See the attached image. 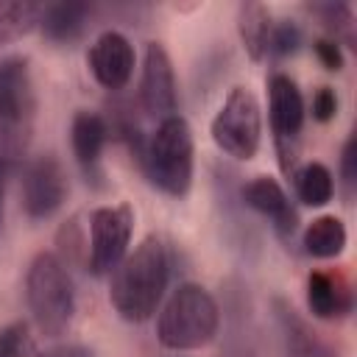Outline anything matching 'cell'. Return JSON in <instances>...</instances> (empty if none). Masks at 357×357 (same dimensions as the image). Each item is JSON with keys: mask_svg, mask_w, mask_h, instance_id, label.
Masks as SVG:
<instances>
[{"mask_svg": "<svg viewBox=\"0 0 357 357\" xmlns=\"http://www.w3.org/2000/svg\"><path fill=\"white\" fill-rule=\"evenodd\" d=\"M28 351V326L8 324L0 329V357H25Z\"/></svg>", "mask_w": 357, "mask_h": 357, "instance_id": "obj_23", "label": "cell"}, {"mask_svg": "<svg viewBox=\"0 0 357 357\" xmlns=\"http://www.w3.org/2000/svg\"><path fill=\"white\" fill-rule=\"evenodd\" d=\"M25 301L42 335L59 337L67 332L75 312V290L64 262L53 251H42L31 259L25 273Z\"/></svg>", "mask_w": 357, "mask_h": 357, "instance_id": "obj_5", "label": "cell"}, {"mask_svg": "<svg viewBox=\"0 0 357 357\" xmlns=\"http://www.w3.org/2000/svg\"><path fill=\"white\" fill-rule=\"evenodd\" d=\"M301 245L310 257H318V259H332L337 257L343 248H346V226L340 218L335 215H321L315 218L307 229H304V237H301Z\"/></svg>", "mask_w": 357, "mask_h": 357, "instance_id": "obj_18", "label": "cell"}, {"mask_svg": "<svg viewBox=\"0 0 357 357\" xmlns=\"http://www.w3.org/2000/svg\"><path fill=\"white\" fill-rule=\"evenodd\" d=\"M36 120V92L25 59L0 61V162L6 167H20Z\"/></svg>", "mask_w": 357, "mask_h": 357, "instance_id": "obj_3", "label": "cell"}, {"mask_svg": "<svg viewBox=\"0 0 357 357\" xmlns=\"http://www.w3.org/2000/svg\"><path fill=\"white\" fill-rule=\"evenodd\" d=\"M307 307L315 318H340L351 310V290L337 276L312 271L307 276Z\"/></svg>", "mask_w": 357, "mask_h": 357, "instance_id": "obj_16", "label": "cell"}, {"mask_svg": "<svg viewBox=\"0 0 357 357\" xmlns=\"http://www.w3.org/2000/svg\"><path fill=\"white\" fill-rule=\"evenodd\" d=\"M310 11L321 20V25L326 31H332L335 36L337 33H349L351 22H354V11L349 3H312Z\"/></svg>", "mask_w": 357, "mask_h": 357, "instance_id": "obj_22", "label": "cell"}, {"mask_svg": "<svg viewBox=\"0 0 357 357\" xmlns=\"http://www.w3.org/2000/svg\"><path fill=\"white\" fill-rule=\"evenodd\" d=\"M39 17H42V3L0 0V45L28 36L33 28H39Z\"/></svg>", "mask_w": 357, "mask_h": 357, "instance_id": "obj_20", "label": "cell"}, {"mask_svg": "<svg viewBox=\"0 0 357 357\" xmlns=\"http://www.w3.org/2000/svg\"><path fill=\"white\" fill-rule=\"evenodd\" d=\"M139 103L148 114L165 120L176 114L178 106V89H176V73L173 61L159 42H148L142 56V75H139Z\"/></svg>", "mask_w": 357, "mask_h": 357, "instance_id": "obj_10", "label": "cell"}, {"mask_svg": "<svg viewBox=\"0 0 357 357\" xmlns=\"http://www.w3.org/2000/svg\"><path fill=\"white\" fill-rule=\"evenodd\" d=\"M340 181H343L346 195H351L354 181H357V137L354 134L343 142V151H340Z\"/></svg>", "mask_w": 357, "mask_h": 357, "instance_id": "obj_24", "label": "cell"}, {"mask_svg": "<svg viewBox=\"0 0 357 357\" xmlns=\"http://www.w3.org/2000/svg\"><path fill=\"white\" fill-rule=\"evenodd\" d=\"M209 131L223 153L243 162L254 159L262 142V109L257 95L248 86H234L212 117Z\"/></svg>", "mask_w": 357, "mask_h": 357, "instance_id": "obj_6", "label": "cell"}, {"mask_svg": "<svg viewBox=\"0 0 357 357\" xmlns=\"http://www.w3.org/2000/svg\"><path fill=\"white\" fill-rule=\"evenodd\" d=\"M304 117H307V106H304V98H301V89L296 86V81L284 73H273L268 78V120H271L273 142H276L279 162H282L284 173L293 170Z\"/></svg>", "mask_w": 357, "mask_h": 357, "instance_id": "obj_7", "label": "cell"}, {"mask_svg": "<svg viewBox=\"0 0 357 357\" xmlns=\"http://www.w3.org/2000/svg\"><path fill=\"white\" fill-rule=\"evenodd\" d=\"M39 357H95L86 346H78V343H64V346H53L47 351H42Z\"/></svg>", "mask_w": 357, "mask_h": 357, "instance_id": "obj_27", "label": "cell"}, {"mask_svg": "<svg viewBox=\"0 0 357 357\" xmlns=\"http://www.w3.org/2000/svg\"><path fill=\"white\" fill-rule=\"evenodd\" d=\"M243 201L245 206H251L257 215L268 218L273 231L279 237H293L296 226H298V215L287 198V192L282 190V184L273 176H257L243 187Z\"/></svg>", "mask_w": 357, "mask_h": 357, "instance_id": "obj_12", "label": "cell"}, {"mask_svg": "<svg viewBox=\"0 0 357 357\" xmlns=\"http://www.w3.org/2000/svg\"><path fill=\"white\" fill-rule=\"evenodd\" d=\"M273 310H276V324L282 329V340H284V354L287 357H335L329 343H324L318 337V332L310 329V324L287 301L276 298Z\"/></svg>", "mask_w": 357, "mask_h": 357, "instance_id": "obj_14", "label": "cell"}, {"mask_svg": "<svg viewBox=\"0 0 357 357\" xmlns=\"http://www.w3.org/2000/svg\"><path fill=\"white\" fill-rule=\"evenodd\" d=\"M312 50H315V56H318V61L326 67V70H343V50H340V42L337 39H315V45H312Z\"/></svg>", "mask_w": 357, "mask_h": 357, "instance_id": "obj_26", "label": "cell"}, {"mask_svg": "<svg viewBox=\"0 0 357 357\" xmlns=\"http://www.w3.org/2000/svg\"><path fill=\"white\" fill-rule=\"evenodd\" d=\"M301 47V31L293 20H279L273 22L271 28V36H268V56L273 59H287L293 56L296 50Z\"/></svg>", "mask_w": 357, "mask_h": 357, "instance_id": "obj_21", "label": "cell"}, {"mask_svg": "<svg viewBox=\"0 0 357 357\" xmlns=\"http://www.w3.org/2000/svg\"><path fill=\"white\" fill-rule=\"evenodd\" d=\"M109 120L100 112H89L81 109L75 112L73 123H70V145H73V156L78 162V167L84 170V176L98 178L100 176V153L109 142Z\"/></svg>", "mask_w": 357, "mask_h": 357, "instance_id": "obj_13", "label": "cell"}, {"mask_svg": "<svg viewBox=\"0 0 357 357\" xmlns=\"http://www.w3.org/2000/svg\"><path fill=\"white\" fill-rule=\"evenodd\" d=\"M134 231V209L128 204L98 206L89 215V271L95 276L112 273L128 254Z\"/></svg>", "mask_w": 357, "mask_h": 357, "instance_id": "obj_8", "label": "cell"}, {"mask_svg": "<svg viewBox=\"0 0 357 357\" xmlns=\"http://www.w3.org/2000/svg\"><path fill=\"white\" fill-rule=\"evenodd\" d=\"M8 176H11V167H6L0 162V223H3V198H6V184H8Z\"/></svg>", "mask_w": 357, "mask_h": 357, "instance_id": "obj_28", "label": "cell"}, {"mask_svg": "<svg viewBox=\"0 0 357 357\" xmlns=\"http://www.w3.org/2000/svg\"><path fill=\"white\" fill-rule=\"evenodd\" d=\"M273 28V17L271 8L265 3L248 0L237 8V31H240V42L245 47V53L254 61H262L268 56V36Z\"/></svg>", "mask_w": 357, "mask_h": 357, "instance_id": "obj_17", "label": "cell"}, {"mask_svg": "<svg viewBox=\"0 0 357 357\" xmlns=\"http://www.w3.org/2000/svg\"><path fill=\"white\" fill-rule=\"evenodd\" d=\"M170 271H173L170 245L162 237L148 234L112 271L109 301H112L114 312L131 324L148 321L165 298Z\"/></svg>", "mask_w": 357, "mask_h": 357, "instance_id": "obj_1", "label": "cell"}, {"mask_svg": "<svg viewBox=\"0 0 357 357\" xmlns=\"http://www.w3.org/2000/svg\"><path fill=\"white\" fill-rule=\"evenodd\" d=\"M139 162L156 190L170 198H184L192 187L195 170V142L190 123L181 114L159 120L156 131L145 139Z\"/></svg>", "mask_w": 357, "mask_h": 357, "instance_id": "obj_4", "label": "cell"}, {"mask_svg": "<svg viewBox=\"0 0 357 357\" xmlns=\"http://www.w3.org/2000/svg\"><path fill=\"white\" fill-rule=\"evenodd\" d=\"M89 17H92L89 3H45L39 17V31L45 39L64 45L84 33Z\"/></svg>", "mask_w": 357, "mask_h": 357, "instance_id": "obj_15", "label": "cell"}, {"mask_svg": "<svg viewBox=\"0 0 357 357\" xmlns=\"http://www.w3.org/2000/svg\"><path fill=\"white\" fill-rule=\"evenodd\" d=\"M310 112H312V120L329 123V120L337 114V95H335V89H332V86H318V89L312 92Z\"/></svg>", "mask_w": 357, "mask_h": 357, "instance_id": "obj_25", "label": "cell"}, {"mask_svg": "<svg viewBox=\"0 0 357 357\" xmlns=\"http://www.w3.org/2000/svg\"><path fill=\"white\" fill-rule=\"evenodd\" d=\"M67 192V173L53 153L33 156L22 165V209L31 220L53 218L64 206Z\"/></svg>", "mask_w": 357, "mask_h": 357, "instance_id": "obj_9", "label": "cell"}, {"mask_svg": "<svg viewBox=\"0 0 357 357\" xmlns=\"http://www.w3.org/2000/svg\"><path fill=\"white\" fill-rule=\"evenodd\" d=\"M86 64L92 78L103 89H112V92L123 89L134 75V47L120 31H103L92 42L86 53Z\"/></svg>", "mask_w": 357, "mask_h": 357, "instance_id": "obj_11", "label": "cell"}, {"mask_svg": "<svg viewBox=\"0 0 357 357\" xmlns=\"http://www.w3.org/2000/svg\"><path fill=\"white\" fill-rule=\"evenodd\" d=\"M293 187L298 201L307 206H324L335 195V178L329 167L321 162H307L298 170H293Z\"/></svg>", "mask_w": 357, "mask_h": 357, "instance_id": "obj_19", "label": "cell"}, {"mask_svg": "<svg viewBox=\"0 0 357 357\" xmlns=\"http://www.w3.org/2000/svg\"><path fill=\"white\" fill-rule=\"evenodd\" d=\"M220 326V310L212 293L201 284H178L159 310L156 337L170 351H192L215 340Z\"/></svg>", "mask_w": 357, "mask_h": 357, "instance_id": "obj_2", "label": "cell"}]
</instances>
